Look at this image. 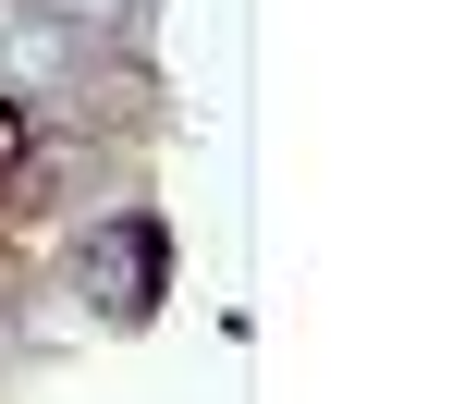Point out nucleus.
<instances>
[{"instance_id": "f257e3e1", "label": "nucleus", "mask_w": 465, "mask_h": 404, "mask_svg": "<svg viewBox=\"0 0 465 404\" xmlns=\"http://www.w3.org/2000/svg\"><path fill=\"white\" fill-rule=\"evenodd\" d=\"M111 319H147L160 307V233H147V221H111Z\"/></svg>"}, {"instance_id": "f03ea898", "label": "nucleus", "mask_w": 465, "mask_h": 404, "mask_svg": "<svg viewBox=\"0 0 465 404\" xmlns=\"http://www.w3.org/2000/svg\"><path fill=\"white\" fill-rule=\"evenodd\" d=\"M13 147H25V123H13V98H0V160H13Z\"/></svg>"}]
</instances>
